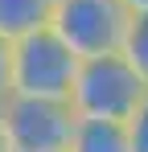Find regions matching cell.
I'll return each mask as SVG.
<instances>
[{"label": "cell", "instance_id": "cell-1", "mask_svg": "<svg viewBox=\"0 0 148 152\" xmlns=\"http://www.w3.org/2000/svg\"><path fill=\"white\" fill-rule=\"evenodd\" d=\"M144 86L148 82L136 74V66L119 50L95 53V58H78L66 103L74 115H86V119H127L144 95Z\"/></svg>", "mask_w": 148, "mask_h": 152}, {"label": "cell", "instance_id": "cell-2", "mask_svg": "<svg viewBox=\"0 0 148 152\" xmlns=\"http://www.w3.org/2000/svg\"><path fill=\"white\" fill-rule=\"evenodd\" d=\"M78 53L53 33L49 25L8 41V95H41V99H66L70 95Z\"/></svg>", "mask_w": 148, "mask_h": 152}, {"label": "cell", "instance_id": "cell-3", "mask_svg": "<svg viewBox=\"0 0 148 152\" xmlns=\"http://www.w3.org/2000/svg\"><path fill=\"white\" fill-rule=\"evenodd\" d=\"M74 115L66 99L41 95H4L0 99V127L8 152H66L74 132Z\"/></svg>", "mask_w": 148, "mask_h": 152}, {"label": "cell", "instance_id": "cell-4", "mask_svg": "<svg viewBox=\"0 0 148 152\" xmlns=\"http://www.w3.org/2000/svg\"><path fill=\"white\" fill-rule=\"evenodd\" d=\"M132 21V8L123 0H53L49 29L70 45L78 58L115 53Z\"/></svg>", "mask_w": 148, "mask_h": 152}, {"label": "cell", "instance_id": "cell-5", "mask_svg": "<svg viewBox=\"0 0 148 152\" xmlns=\"http://www.w3.org/2000/svg\"><path fill=\"white\" fill-rule=\"evenodd\" d=\"M66 152H132L127 124L123 119H86V115H78Z\"/></svg>", "mask_w": 148, "mask_h": 152}, {"label": "cell", "instance_id": "cell-6", "mask_svg": "<svg viewBox=\"0 0 148 152\" xmlns=\"http://www.w3.org/2000/svg\"><path fill=\"white\" fill-rule=\"evenodd\" d=\"M49 8L53 0H0V37L17 41L25 33L49 25Z\"/></svg>", "mask_w": 148, "mask_h": 152}, {"label": "cell", "instance_id": "cell-7", "mask_svg": "<svg viewBox=\"0 0 148 152\" xmlns=\"http://www.w3.org/2000/svg\"><path fill=\"white\" fill-rule=\"evenodd\" d=\"M119 53L136 66V74L148 82V12H132L127 21V33H123V45Z\"/></svg>", "mask_w": 148, "mask_h": 152}, {"label": "cell", "instance_id": "cell-8", "mask_svg": "<svg viewBox=\"0 0 148 152\" xmlns=\"http://www.w3.org/2000/svg\"><path fill=\"white\" fill-rule=\"evenodd\" d=\"M123 124H127L132 152H148V86H144V95H140V103H136V111H132Z\"/></svg>", "mask_w": 148, "mask_h": 152}, {"label": "cell", "instance_id": "cell-9", "mask_svg": "<svg viewBox=\"0 0 148 152\" xmlns=\"http://www.w3.org/2000/svg\"><path fill=\"white\" fill-rule=\"evenodd\" d=\"M8 91H12V86H8V41L0 37V99H4Z\"/></svg>", "mask_w": 148, "mask_h": 152}, {"label": "cell", "instance_id": "cell-10", "mask_svg": "<svg viewBox=\"0 0 148 152\" xmlns=\"http://www.w3.org/2000/svg\"><path fill=\"white\" fill-rule=\"evenodd\" d=\"M123 4H127L132 12H148V0H123Z\"/></svg>", "mask_w": 148, "mask_h": 152}, {"label": "cell", "instance_id": "cell-11", "mask_svg": "<svg viewBox=\"0 0 148 152\" xmlns=\"http://www.w3.org/2000/svg\"><path fill=\"white\" fill-rule=\"evenodd\" d=\"M0 152H8V140H4V127H0Z\"/></svg>", "mask_w": 148, "mask_h": 152}]
</instances>
